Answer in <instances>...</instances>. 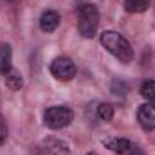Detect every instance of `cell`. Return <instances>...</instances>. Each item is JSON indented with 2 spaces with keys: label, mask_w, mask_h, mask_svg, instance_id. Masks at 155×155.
I'll return each mask as SVG.
<instances>
[{
  "label": "cell",
  "mask_w": 155,
  "mask_h": 155,
  "mask_svg": "<svg viewBox=\"0 0 155 155\" xmlns=\"http://www.w3.org/2000/svg\"><path fill=\"white\" fill-rule=\"evenodd\" d=\"M103 144L117 155H144L141 146H137L135 143H132V141H128L124 137H110V139H105Z\"/></svg>",
  "instance_id": "cell-4"
},
{
  "label": "cell",
  "mask_w": 155,
  "mask_h": 155,
  "mask_svg": "<svg viewBox=\"0 0 155 155\" xmlns=\"http://www.w3.org/2000/svg\"><path fill=\"white\" fill-rule=\"evenodd\" d=\"M11 60H13V52H11V45L7 43H0V74H5L11 67Z\"/></svg>",
  "instance_id": "cell-9"
},
{
  "label": "cell",
  "mask_w": 155,
  "mask_h": 155,
  "mask_svg": "<svg viewBox=\"0 0 155 155\" xmlns=\"http://www.w3.org/2000/svg\"><path fill=\"white\" fill-rule=\"evenodd\" d=\"M150 7V0H124V9L128 13H144Z\"/></svg>",
  "instance_id": "cell-11"
},
{
  "label": "cell",
  "mask_w": 155,
  "mask_h": 155,
  "mask_svg": "<svg viewBox=\"0 0 155 155\" xmlns=\"http://www.w3.org/2000/svg\"><path fill=\"white\" fill-rule=\"evenodd\" d=\"M99 25V11L92 4H83L78 11V31L83 38H92Z\"/></svg>",
  "instance_id": "cell-2"
},
{
  "label": "cell",
  "mask_w": 155,
  "mask_h": 155,
  "mask_svg": "<svg viewBox=\"0 0 155 155\" xmlns=\"http://www.w3.org/2000/svg\"><path fill=\"white\" fill-rule=\"evenodd\" d=\"M4 83H5V87L11 88V90H20L22 85H24V79H22V76H20L18 71L9 69V71L4 74Z\"/></svg>",
  "instance_id": "cell-10"
},
{
  "label": "cell",
  "mask_w": 155,
  "mask_h": 155,
  "mask_svg": "<svg viewBox=\"0 0 155 155\" xmlns=\"http://www.w3.org/2000/svg\"><path fill=\"white\" fill-rule=\"evenodd\" d=\"M141 94H143V97H144L148 103H152L155 107V79H150V81H146V83L143 85Z\"/></svg>",
  "instance_id": "cell-12"
},
{
  "label": "cell",
  "mask_w": 155,
  "mask_h": 155,
  "mask_svg": "<svg viewBox=\"0 0 155 155\" xmlns=\"http://www.w3.org/2000/svg\"><path fill=\"white\" fill-rule=\"evenodd\" d=\"M101 45L121 63H130L134 60V49L130 41L117 31H105L101 35Z\"/></svg>",
  "instance_id": "cell-1"
},
{
  "label": "cell",
  "mask_w": 155,
  "mask_h": 155,
  "mask_svg": "<svg viewBox=\"0 0 155 155\" xmlns=\"http://www.w3.org/2000/svg\"><path fill=\"white\" fill-rule=\"evenodd\" d=\"M43 144L47 146V152L51 155H71V148L63 139H56V137H47L43 141Z\"/></svg>",
  "instance_id": "cell-8"
},
{
  "label": "cell",
  "mask_w": 155,
  "mask_h": 155,
  "mask_svg": "<svg viewBox=\"0 0 155 155\" xmlns=\"http://www.w3.org/2000/svg\"><path fill=\"white\" fill-rule=\"evenodd\" d=\"M137 121H139V124L146 132L155 130V107L152 103H144V105L139 107V110H137Z\"/></svg>",
  "instance_id": "cell-6"
},
{
  "label": "cell",
  "mask_w": 155,
  "mask_h": 155,
  "mask_svg": "<svg viewBox=\"0 0 155 155\" xmlns=\"http://www.w3.org/2000/svg\"><path fill=\"white\" fill-rule=\"evenodd\" d=\"M76 72L78 71L74 61L71 58H67V56H60L51 63V74L56 79H60V81H71L76 76Z\"/></svg>",
  "instance_id": "cell-5"
},
{
  "label": "cell",
  "mask_w": 155,
  "mask_h": 155,
  "mask_svg": "<svg viewBox=\"0 0 155 155\" xmlns=\"http://www.w3.org/2000/svg\"><path fill=\"white\" fill-rule=\"evenodd\" d=\"M5 137H7V126H5V121H4V117L0 116V144H4Z\"/></svg>",
  "instance_id": "cell-14"
},
{
  "label": "cell",
  "mask_w": 155,
  "mask_h": 155,
  "mask_svg": "<svg viewBox=\"0 0 155 155\" xmlns=\"http://www.w3.org/2000/svg\"><path fill=\"white\" fill-rule=\"evenodd\" d=\"M97 116L101 121H112L114 119V107L110 105V103H101L99 107H97Z\"/></svg>",
  "instance_id": "cell-13"
},
{
  "label": "cell",
  "mask_w": 155,
  "mask_h": 155,
  "mask_svg": "<svg viewBox=\"0 0 155 155\" xmlns=\"http://www.w3.org/2000/svg\"><path fill=\"white\" fill-rule=\"evenodd\" d=\"M58 25H60V15L56 11L47 9V11L41 13V16H40V27H41V31L52 33V31L58 29Z\"/></svg>",
  "instance_id": "cell-7"
},
{
  "label": "cell",
  "mask_w": 155,
  "mask_h": 155,
  "mask_svg": "<svg viewBox=\"0 0 155 155\" xmlns=\"http://www.w3.org/2000/svg\"><path fill=\"white\" fill-rule=\"evenodd\" d=\"M87 155H97V153H94V152H88V153H87Z\"/></svg>",
  "instance_id": "cell-15"
},
{
  "label": "cell",
  "mask_w": 155,
  "mask_h": 155,
  "mask_svg": "<svg viewBox=\"0 0 155 155\" xmlns=\"http://www.w3.org/2000/svg\"><path fill=\"white\" fill-rule=\"evenodd\" d=\"M74 119V112L69 108V107H61V105H56V107H49L45 112H43V123L47 128L51 130H60V128H65L72 123Z\"/></svg>",
  "instance_id": "cell-3"
}]
</instances>
